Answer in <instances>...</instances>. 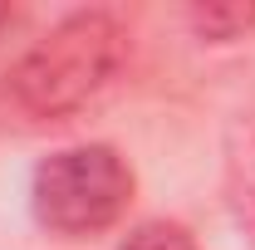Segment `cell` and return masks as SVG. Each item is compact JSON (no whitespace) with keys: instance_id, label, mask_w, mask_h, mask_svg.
Listing matches in <instances>:
<instances>
[{"instance_id":"1","label":"cell","mask_w":255,"mask_h":250,"mask_svg":"<svg viewBox=\"0 0 255 250\" xmlns=\"http://www.w3.org/2000/svg\"><path fill=\"white\" fill-rule=\"evenodd\" d=\"M128 64V30L108 10H74L34 39L10 69V98L39 123L89 108Z\"/></svg>"},{"instance_id":"2","label":"cell","mask_w":255,"mask_h":250,"mask_svg":"<svg viewBox=\"0 0 255 250\" xmlns=\"http://www.w3.org/2000/svg\"><path fill=\"white\" fill-rule=\"evenodd\" d=\"M137 177L108 142H79L49 152L30 177V211L59 241H94L113 231L132 206Z\"/></svg>"},{"instance_id":"3","label":"cell","mask_w":255,"mask_h":250,"mask_svg":"<svg viewBox=\"0 0 255 250\" xmlns=\"http://www.w3.org/2000/svg\"><path fill=\"white\" fill-rule=\"evenodd\" d=\"M226 196L236 221L255 236V123L236 118L226 127Z\"/></svg>"},{"instance_id":"4","label":"cell","mask_w":255,"mask_h":250,"mask_svg":"<svg viewBox=\"0 0 255 250\" xmlns=\"http://www.w3.org/2000/svg\"><path fill=\"white\" fill-rule=\"evenodd\" d=\"M182 20L201 44H236L255 30V0H196L182 10Z\"/></svg>"},{"instance_id":"5","label":"cell","mask_w":255,"mask_h":250,"mask_svg":"<svg viewBox=\"0 0 255 250\" xmlns=\"http://www.w3.org/2000/svg\"><path fill=\"white\" fill-rule=\"evenodd\" d=\"M118 250H201V246L191 241L182 226H172V221H142V226H132L123 236Z\"/></svg>"},{"instance_id":"6","label":"cell","mask_w":255,"mask_h":250,"mask_svg":"<svg viewBox=\"0 0 255 250\" xmlns=\"http://www.w3.org/2000/svg\"><path fill=\"white\" fill-rule=\"evenodd\" d=\"M5 25H10V5H0V30H5Z\"/></svg>"}]
</instances>
